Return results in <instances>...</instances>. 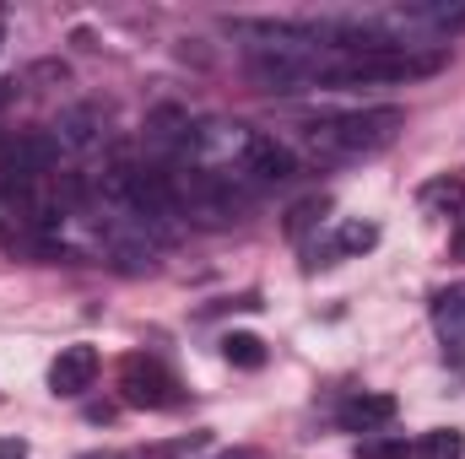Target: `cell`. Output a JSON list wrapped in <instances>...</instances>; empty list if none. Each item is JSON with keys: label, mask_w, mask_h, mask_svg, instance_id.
<instances>
[{"label": "cell", "mask_w": 465, "mask_h": 459, "mask_svg": "<svg viewBox=\"0 0 465 459\" xmlns=\"http://www.w3.org/2000/svg\"><path fill=\"white\" fill-rule=\"evenodd\" d=\"M406 130L401 109H362V114H331L309 124V146L320 157H368V151H384L395 135Z\"/></svg>", "instance_id": "cell-1"}, {"label": "cell", "mask_w": 465, "mask_h": 459, "mask_svg": "<svg viewBox=\"0 0 465 459\" xmlns=\"http://www.w3.org/2000/svg\"><path fill=\"white\" fill-rule=\"evenodd\" d=\"M119 389H124V405H141V411H168V405L184 400L179 378L157 356H146V351H135V356L119 362Z\"/></svg>", "instance_id": "cell-2"}, {"label": "cell", "mask_w": 465, "mask_h": 459, "mask_svg": "<svg viewBox=\"0 0 465 459\" xmlns=\"http://www.w3.org/2000/svg\"><path fill=\"white\" fill-rule=\"evenodd\" d=\"M292 173H298V157H292L276 135L249 130V146H243V179H254V184H287Z\"/></svg>", "instance_id": "cell-3"}, {"label": "cell", "mask_w": 465, "mask_h": 459, "mask_svg": "<svg viewBox=\"0 0 465 459\" xmlns=\"http://www.w3.org/2000/svg\"><path fill=\"white\" fill-rule=\"evenodd\" d=\"M93 378H98V346H65V351L49 362V389H54L60 400L87 395Z\"/></svg>", "instance_id": "cell-4"}, {"label": "cell", "mask_w": 465, "mask_h": 459, "mask_svg": "<svg viewBox=\"0 0 465 459\" xmlns=\"http://www.w3.org/2000/svg\"><path fill=\"white\" fill-rule=\"evenodd\" d=\"M384 422H395V395H357V400L341 405V427L347 433H373Z\"/></svg>", "instance_id": "cell-5"}, {"label": "cell", "mask_w": 465, "mask_h": 459, "mask_svg": "<svg viewBox=\"0 0 465 459\" xmlns=\"http://www.w3.org/2000/svg\"><path fill=\"white\" fill-rule=\"evenodd\" d=\"M433 330L444 346H465V287H450L433 298Z\"/></svg>", "instance_id": "cell-6"}, {"label": "cell", "mask_w": 465, "mask_h": 459, "mask_svg": "<svg viewBox=\"0 0 465 459\" xmlns=\"http://www.w3.org/2000/svg\"><path fill=\"white\" fill-rule=\"evenodd\" d=\"M417 200H422L428 211H439V217H455L465 206V179H455V173H450V179H433V184L417 190Z\"/></svg>", "instance_id": "cell-7"}, {"label": "cell", "mask_w": 465, "mask_h": 459, "mask_svg": "<svg viewBox=\"0 0 465 459\" xmlns=\"http://www.w3.org/2000/svg\"><path fill=\"white\" fill-rule=\"evenodd\" d=\"M223 356H228L232 367H243V373H260V367H265V341L232 330V336H223Z\"/></svg>", "instance_id": "cell-8"}, {"label": "cell", "mask_w": 465, "mask_h": 459, "mask_svg": "<svg viewBox=\"0 0 465 459\" xmlns=\"http://www.w3.org/2000/svg\"><path fill=\"white\" fill-rule=\"evenodd\" d=\"M93 124H98V109H71V114L60 119L54 141H60V146H93V141H98Z\"/></svg>", "instance_id": "cell-9"}, {"label": "cell", "mask_w": 465, "mask_h": 459, "mask_svg": "<svg viewBox=\"0 0 465 459\" xmlns=\"http://www.w3.org/2000/svg\"><path fill=\"white\" fill-rule=\"evenodd\" d=\"M373 243H379V228H373V222H341L336 243H331V254H368Z\"/></svg>", "instance_id": "cell-10"}, {"label": "cell", "mask_w": 465, "mask_h": 459, "mask_svg": "<svg viewBox=\"0 0 465 459\" xmlns=\"http://www.w3.org/2000/svg\"><path fill=\"white\" fill-rule=\"evenodd\" d=\"M417 459H465V438L455 427H439V433H428L417 444Z\"/></svg>", "instance_id": "cell-11"}, {"label": "cell", "mask_w": 465, "mask_h": 459, "mask_svg": "<svg viewBox=\"0 0 465 459\" xmlns=\"http://www.w3.org/2000/svg\"><path fill=\"white\" fill-rule=\"evenodd\" d=\"M325 211H331V200H325V195H314V200L292 206V217H287V232H292V238H303V232H309L314 222H320V217H325Z\"/></svg>", "instance_id": "cell-12"}, {"label": "cell", "mask_w": 465, "mask_h": 459, "mask_svg": "<svg viewBox=\"0 0 465 459\" xmlns=\"http://www.w3.org/2000/svg\"><path fill=\"white\" fill-rule=\"evenodd\" d=\"M417 449L406 438H373V444H357V459H411Z\"/></svg>", "instance_id": "cell-13"}, {"label": "cell", "mask_w": 465, "mask_h": 459, "mask_svg": "<svg viewBox=\"0 0 465 459\" xmlns=\"http://www.w3.org/2000/svg\"><path fill=\"white\" fill-rule=\"evenodd\" d=\"M206 444H212V433H190V438H179V444H157L152 454L173 459V454H195V449H206Z\"/></svg>", "instance_id": "cell-14"}, {"label": "cell", "mask_w": 465, "mask_h": 459, "mask_svg": "<svg viewBox=\"0 0 465 459\" xmlns=\"http://www.w3.org/2000/svg\"><path fill=\"white\" fill-rule=\"evenodd\" d=\"M0 459H27V444L22 438H0Z\"/></svg>", "instance_id": "cell-15"}, {"label": "cell", "mask_w": 465, "mask_h": 459, "mask_svg": "<svg viewBox=\"0 0 465 459\" xmlns=\"http://www.w3.org/2000/svg\"><path fill=\"white\" fill-rule=\"evenodd\" d=\"M455 259H465V228L455 232Z\"/></svg>", "instance_id": "cell-16"}, {"label": "cell", "mask_w": 465, "mask_h": 459, "mask_svg": "<svg viewBox=\"0 0 465 459\" xmlns=\"http://www.w3.org/2000/svg\"><path fill=\"white\" fill-rule=\"evenodd\" d=\"M223 459H260L254 449H238V454H223Z\"/></svg>", "instance_id": "cell-17"}]
</instances>
